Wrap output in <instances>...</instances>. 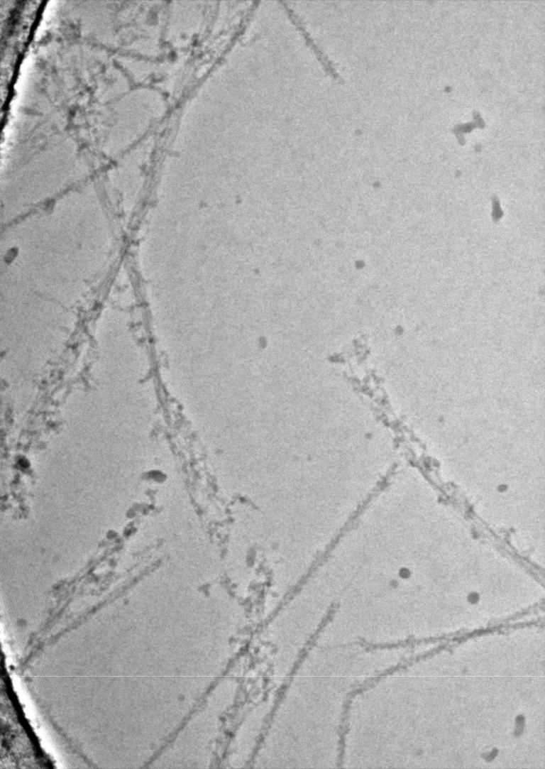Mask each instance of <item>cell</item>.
Listing matches in <instances>:
<instances>
[{"mask_svg":"<svg viewBox=\"0 0 545 769\" xmlns=\"http://www.w3.org/2000/svg\"><path fill=\"white\" fill-rule=\"evenodd\" d=\"M290 11L291 17L293 19L294 22L296 23L298 29H299L302 33L307 44L309 46L310 48L313 49L318 60L323 65L324 70H326L329 74H331L332 77L335 78V80L342 81L343 78L341 75L338 73V72H337L333 62L326 54L324 53L323 50L316 43L314 38L311 36L310 33L306 29L305 25L304 24L302 18H300L299 16L295 14V13L292 10L290 9Z\"/></svg>","mask_w":545,"mask_h":769,"instance_id":"1","label":"cell"}]
</instances>
